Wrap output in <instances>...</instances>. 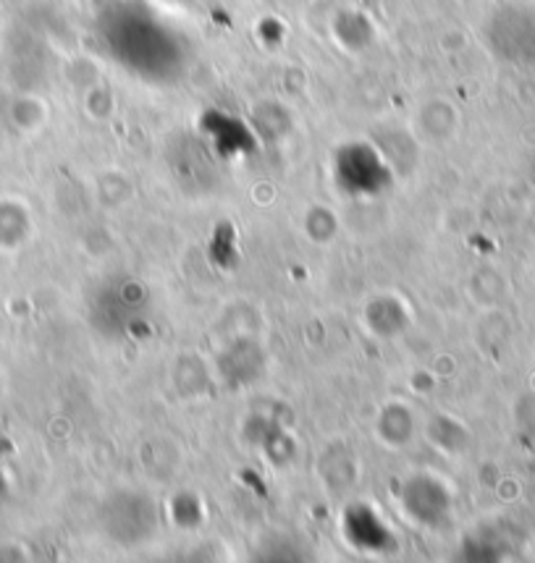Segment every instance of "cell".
<instances>
[{"instance_id": "obj_1", "label": "cell", "mask_w": 535, "mask_h": 563, "mask_svg": "<svg viewBox=\"0 0 535 563\" xmlns=\"http://www.w3.org/2000/svg\"><path fill=\"white\" fill-rule=\"evenodd\" d=\"M102 51L137 79L166 85L184 74L187 43L166 19L134 0H119L98 19Z\"/></svg>"}]
</instances>
